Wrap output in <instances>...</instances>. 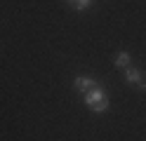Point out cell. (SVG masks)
Masks as SVG:
<instances>
[{"mask_svg": "<svg viewBox=\"0 0 146 141\" xmlns=\"http://www.w3.org/2000/svg\"><path fill=\"white\" fill-rule=\"evenodd\" d=\"M115 66H118V68H127V66H130V52H120V54H118Z\"/></svg>", "mask_w": 146, "mask_h": 141, "instance_id": "277c9868", "label": "cell"}, {"mask_svg": "<svg viewBox=\"0 0 146 141\" xmlns=\"http://www.w3.org/2000/svg\"><path fill=\"white\" fill-rule=\"evenodd\" d=\"M85 103H87L94 113H104V111L108 108V97H106V92H104V87H102L99 82H97L90 92H85Z\"/></svg>", "mask_w": 146, "mask_h": 141, "instance_id": "6da1fadb", "label": "cell"}, {"mask_svg": "<svg viewBox=\"0 0 146 141\" xmlns=\"http://www.w3.org/2000/svg\"><path fill=\"white\" fill-rule=\"evenodd\" d=\"M125 80L139 85V82L144 80V78H141V71H137V68H132V66H127V68H125Z\"/></svg>", "mask_w": 146, "mask_h": 141, "instance_id": "3957f363", "label": "cell"}, {"mask_svg": "<svg viewBox=\"0 0 146 141\" xmlns=\"http://www.w3.org/2000/svg\"><path fill=\"white\" fill-rule=\"evenodd\" d=\"M94 85H97V80H92V78H85V75H80V78H76V80H73V87H76L78 92H90V89H92L94 87Z\"/></svg>", "mask_w": 146, "mask_h": 141, "instance_id": "7a4b0ae2", "label": "cell"}, {"mask_svg": "<svg viewBox=\"0 0 146 141\" xmlns=\"http://www.w3.org/2000/svg\"><path fill=\"white\" fill-rule=\"evenodd\" d=\"M68 3H71V5H76V0H68Z\"/></svg>", "mask_w": 146, "mask_h": 141, "instance_id": "8992f818", "label": "cell"}, {"mask_svg": "<svg viewBox=\"0 0 146 141\" xmlns=\"http://www.w3.org/2000/svg\"><path fill=\"white\" fill-rule=\"evenodd\" d=\"M90 5H92V0H76V5H73V7H76V9H85Z\"/></svg>", "mask_w": 146, "mask_h": 141, "instance_id": "5b68a950", "label": "cell"}]
</instances>
